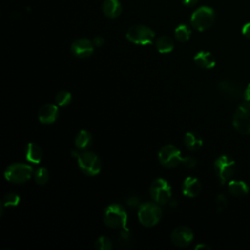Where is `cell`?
<instances>
[{"instance_id": "obj_24", "label": "cell", "mask_w": 250, "mask_h": 250, "mask_svg": "<svg viewBox=\"0 0 250 250\" xmlns=\"http://www.w3.org/2000/svg\"><path fill=\"white\" fill-rule=\"evenodd\" d=\"M55 102L59 106H66L71 102V94L67 91H60L55 97Z\"/></svg>"}, {"instance_id": "obj_12", "label": "cell", "mask_w": 250, "mask_h": 250, "mask_svg": "<svg viewBox=\"0 0 250 250\" xmlns=\"http://www.w3.org/2000/svg\"><path fill=\"white\" fill-rule=\"evenodd\" d=\"M193 240L192 230L185 226L176 228L171 233V241L177 247H186Z\"/></svg>"}, {"instance_id": "obj_29", "label": "cell", "mask_w": 250, "mask_h": 250, "mask_svg": "<svg viewBox=\"0 0 250 250\" xmlns=\"http://www.w3.org/2000/svg\"><path fill=\"white\" fill-rule=\"evenodd\" d=\"M182 164L188 169H191L196 165V159L192 156H186L182 159Z\"/></svg>"}, {"instance_id": "obj_30", "label": "cell", "mask_w": 250, "mask_h": 250, "mask_svg": "<svg viewBox=\"0 0 250 250\" xmlns=\"http://www.w3.org/2000/svg\"><path fill=\"white\" fill-rule=\"evenodd\" d=\"M127 204L130 206V207H136L139 205V198L136 197V196H131L127 199Z\"/></svg>"}, {"instance_id": "obj_22", "label": "cell", "mask_w": 250, "mask_h": 250, "mask_svg": "<svg viewBox=\"0 0 250 250\" xmlns=\"http://www.w3.org/2000/svg\"><path fill=\"white\" fill-rule=\"evenodd\" d=\"M155 47L159 53H162V54L170 53L174 49V42L172 38L169 36H165V35L160 36L156 39Z\"/></svg>"}, {"instance_id": "obj_9", "label": "cell", "mask_w": 250, "mask_h": 250, "mask_svg": "<svg viewBox=\"0 0 250 250\" xmlns=\"http://www.w3.org/2000/svg\"><path fill=\"white\" fill-rule=\"evenodd\" d=\"M149 193L154 202L160 205L166 204L170 201L172 196L171 186L166 180L162 178L155 179L150 185Z\"/></svg>"}, {"instance_id": "obj_10", "label": "cell", "mask_w": 250, "mask_h": 250, "mask_svg": "<svg viewBox=\"0 0 250 250\" xmlns=\"http://www.w3.org/2000/svg\"><path fill=\"white\" fill-rule=\"evenodd\" d=\"M182 153L173 145L163 146L158 151V160L166 168H175L182 163Z\"/></svg>"}, {"instance_id": "obj_17", "label": "cell", "mask_w": 250, "mask_h": 250, "mask_svg": "<svg viewBox=\"0 0 250 250\" xmlns=\"http://www.w3.org/2000/svg\"><path fill=\"white\" fill-rule=\"evenodd\" d=\"M102 9L104 16L110 19L117 18L122 12V6L119 0H104Z\"/></svg>"}, {"instance_id": "obj_36", "label": "cell", "mask_w": 250, "mask_h": 250, "mask_svg": "<svg viewBox=\"0 0 250 250\" xmlns=\"http://www.w3.org/2000/svg\"><path fill=\"white\" fill-rule=\"evenodd\" d=\"M170 206L172 207V208H174L176 205H177V201L175 200V199H170Z\"/></svg>"}, {"instance_id": "obj_5", "label": "cell", "mask_w": 250, "mask_h": 250, "mask_svg": "<svg viewBox=\"0 0 250 250\" xmlns=\"http://www.w3.org/2000/svg\"><path fill=\"white\" fill-rule=\"evenodd\" d=\"M78 167L87 176H96L102 169V162L99 156L92 151H84L77 156Z\"/></svg>"}, {"instance_id": "obj_13", "label": "cell", "mask_w": 250, "mask_h": 250, "mask_svg": "<svg viewBox=\"0 0 250 250\" xmlns=\"http://www.w3.org/2000/svg\"><path fill=\"white\" fill-rule=\"evenodd\" d=\"M71 53L80 59L89 58L94 52L93 41L87 38H79L72 42L70 46Z\"/></svg>"}, {"instance_id": "obj_21", "label": "cell", "mask_w": 250, "mask_h": 250, "mask_svg": "<svg viewBox=\"0 0 250 250\" xmlns=\"http://www.w3.org/2000/svg\"><path fill=\"white\" fill-rule=\"evenodd\" d=\"M75 147L77 149H87L92 144V135L87 130H80L75 137Z\"/></svg>"}, {"instance_id": "obj_18", "label": "cell", "mask_w": 250, "mask_h": 250, "mask_svg": "<svg viewBox=\"0 0 250 250\" xmlns=\"http://www.w3.org/2000/svg\"><path fill=\"white\" fill-rule=\"evenodd\" d=\"M228 190L233 196H243L248 193L249 187L243 181H229L228 184Z\"/></svg>"}, {"instance_id": "obj_26", "label": "cell", "mask_w": 250, "mask_h": 250, "mask_svg": "<svg viewBox=\"0 0 250 250\" xmlns=\"http://www.w3.org/2000/svg\"><path fill=\"white\" fill-rule=\"evenodd\" d=\"M34 180L38 185H45L49 180V172L46 168L40 167L34 172Z\"/></svg>"}, {"instance_id": "obj_33", "label": "cell", "mask_w": 250, "mask_h": 250, "mask_svg": "<svg viewBox=\"0 0 250 250\" xmlns=\"http://www.w3.org/2000/svg\"><path fill=\"white\" fill-rule=\"evenodd\" d=\"M181 1L184 4V6H186V7H192L195 4H197V2H198V0H181Z\"/></svg>"}, {"instance_id": "obj_28", "label": "cell", "mask_w": 250, "mask_h": 250, "mask_svg": "<svg viewBox=\"0 0 250 250\" xmlns=\"http://www.w3.org/2000/svg\"><path fill=\"white\" fill-rule=\"evenodd\" d=\"M227 204H228L227 197L222 193L219 194L216 198V206H217L218 211H223L227 207Z\"/></svg>"}, {"instance_id": "obj_23", "label": "cell", "mask_w": 250, "mask_h": 250, "mask_svg": "<svg viewBox=\"0 0 250 250\" xmlns=\"http://www.w3.org/2000/svg\"><path fill=\"white\" fill-rule=\"evenodd\" d=\"M174 34H175V37L177 40H179L181 42H186L189 39L191 31H190V28L187 24L182 23L176 27Z\"/></svg>"}, {"instance_id": "obj_7", "label": "cell", "mask_w": 250, "mask_h": 250, "mask_svg": "<svg viewBox=\"0 0 250 250\" xmlns=\"http://www.w3.org/2000/svg\"><path fill=\"white\" fill-rule=\"evenodd\" d=\"M154 31L148 26L143 24H135L131 26L126 33V38L137 45H148L154 40Z\"/></svg>"}, {"instance_id": "obj_34", "label": "cell", "mask_w": 250, "mask_h": 250, "mask_svg": "<svg viewBox=\"0 0 250 250\" xmlns=\"http://www.w3.org/2000/svg\"><path fill=\"white\" fill-rule=\"evenodd\" d=\"M244 99L246 100V101H249L250 102V83L248 84V86L246 87V89H245V91H244Z\"/></svg>"}, {"instance_id": "obj_32", "label": "cell", "mask_w": 250, "mask_h": 250, "mask_svg": "<svg viewBox=\"0 0 250 250\" xmlns=\"http://www.w3.org/2000/svg\"><path fill=\"white\" fill-rule=\"evenodd\" d=\"M242 34L246 37V38H249L250 39V22L246 23L243 25L242 27Z\"/></svg>"}, {"instance_id": "obj_11", "label": "cell", "mask_w": 250, "mask_h": 250, "mask_svg": "<svg viewBox=\"0 0 250 250\" xmlns=\"http://www.w3.org/2000/svg\"><path fill=\"white\" fill-rule=\"evenodd\" d=\"M219 92L228 99H239L244 96V91L242 87L234 81L231 80H222L217 85Z\"/></svg>"}, {"instance_id": "obj_27", "label": "cell", "mask_w": 250, "mask_h": 250, "mask_svg": "<svg viewBox=\"0 0 250 250\" xmlns=\"http://www.w3.org/2000/svg\"><path fill=\"white\" fill-rule=\"evenodd\" d=\"M95 247L99 250H111L112 241L107 236H100L95 241Z\"/></svg>"}, {"instance_id": "obj_16", "label": "cell", "mask_w": 250, "mask_h": 250, "mask_svg": "<svg viewBox=\"0 0 250 250\" xmlns=\"http://www.w3.org/2000/svg\"><path fill=\"white\" fill-rule=\"evenodd\" d=\"M193 62L198 67L204 69L213 68L216 64V60L214 56L207 51H200L196 53V55L193 58Z\"/></svg>"}, {"instance_id": "obj_31", "label": "cell", "mask_w": 250, "mask_h": 250, "mask_svg": "<svg viewBox=\"0 0 250 250\" xmlns=\"http://www.w3.org/2000/svg\"><path fill=\"white\" fill-rule=\"evenodd\" d=\"M104 39L102 36H96L93 39V44L95 47H102L104 45Z\"/></svg>"}, {"instance_id": "obj_25", "label": "cell", "mask_w": 250, "mask_h": 250, "mask_svg": "<svg viewBox=\"0 0 250 250\" xmlns=\"http://www.w3.org/2000/svg\"><path fill=\"white\" fill-rule=\"evenodd\" d=\"M20 202V196L15 192H9L7 193L2 202H1V210H3L4 207H10V206H16Z\"/></svg>"}, {"instance_id": "obj_8", "label": "cell", "mask_w": 250, "mask_h": 250, "mask_svg": "<svg viewBox=\"0 0 250 250\" xmlns=\"http://www.w3.org/2000/svg\"><path fill=\"white\" fill-rule=\"evenodd\" d=\"M232 125L234 129L243 135H250V102L240 104L232 119Z\"/></svg>"}, {"instance_id": "obj_15", "label": "cell", "mask_w": 250, "mask_h": 250, "mask_svg": "<svg viewBox=\"0 0 250 250\" xmlns=\"http://www.w3.org/2000/svg\"><path fill=\"white\" fill-rule=\"evenodd\" d=\"M201 190V184L195 177H188L182 185V191L188 197H195Z\"/></svg>"}, {"instance_id": "obj_3", "label": "cell", "mask_w": 250, "mask_h": 250, "mask_svg": "<svg viewBox=\"0 0 250 250\" xmlns=\"http://www.w3.org/2000/svg\"><path fill=\"white\" fill-rule=\"evenodd\" d=\"M215 11L208 6L197 8L190 17V24L198 31H204L210 28L215 21Z\"/></svg>"}, {"instance_id": "obj_1", "label": "cell", "mask_w": 250, "mask_h": 250, "mask_svg": "<svg viewBox=\"0 0 250 250\" xmlns=\"http://www.w3.org/2000/svg\"><path fill=\"white\" fill-rule=\"evenodd\" d=\"M127 212L121 204L112 203L108 205L104 212V222L110 229H127Z\"/></svg>"}, {"instance_id": "obj_2", "label": "cell", "mask_w": 250, "mask_h": 250, "mask_svg": "<svg viewBox=\"0 0 250 250\" xmlns=\"http://www.w3.org/2000/svg\"><path fill=\"white\" fill-rule=\"evenodd\" d=\"M162 217V210L156 202H144L140 204L138 210V219L140 223L146 228H151L158 224Z\"/></svg>"}, {"instance_id": "obj_35", "label": "cell", "mask_w": 250, "mask_h": 250, "mask_svg": "<svg viewBox=\"0 0 250 250\" xmlns=\"http://www.w3.org/2000/svg\"><path fill=\"white\" fill-rule=\"evenodd\" d=\"M194 249L195 250H200V249H210V247L208 246V245H206V244H203V243H199V244H197L195 247H194Z\"/></svg>"}, {"instance_id": "obj_20", "label": "cell", "mask_w": 250, "mask_h": 250, "mask_svg": "<svg viewBox=\"0 0 250 250\" xmlns=\"http://www.w3.org/2000/svg\"><path fill=\"white\" fill-rule=\"evenodd\" d=\"M25 158L28 162L37 164L41 161L42 150L40 146L34 143H29L25 149Z\"/></svg>"}, {"instance_id": "obj_14", "label": "cell", "mask_w": 250, "mask_h": 250, "mask_svg": "<svg viewBox=\"0 0 250 250\" xmlns=\"http://www.w3.org/2000/svg\"><path fill=\"white\" fill-rule=\"evenodd\" d=\"M58 116H59V108L57 105L52 104H44L38 112V119L43 124H51L55 122Z\"/></svg>"}, {"instance_id": "obj_6", "label": "cell", "mask_w": 250, "mask_h": 250, "mask_svg": "<svg viewBox=\"0 0 250 250\" xmlns=\"http://www.w3.org/2000/svg\"><path fill=\"white\" fill-rule=\"evenodd\" d=\"M32 173L33 169L30 165L23 163H13L6 168L4 176L6 180L11 183L23 184L30 179Z\"/></svg>"}, {"instance_id": "obj_19", "label": "cell", "mask_w": 250, "mask_h": 250, "mask_svg": "<svg viewBox=\"0 0 250 250\" xmlns=\"http://www.w3.org/2000/svg\"><path fill=\"white\" fill-rule=\"evenodd\" d=\"M184 143H185V146L189 150H197L203 145V141L201 137L194 132H187L184 137Z\"/></svg>"}, {"instance_id": "obj_4", "label": "cell", "mask_w": 250, "mask_h": 250, "mask_svg": "<svg viewBox=\"0 0 250 250\" xmlns=\"http://www.w3.org/2000/svg\"><path fill=\"white\" fill-rule=\"evenodd\" d=\"M215 174L221 185L229 182L235 171V161L229 155H221L214 162Z\"/></svg>"}]
</instances>
